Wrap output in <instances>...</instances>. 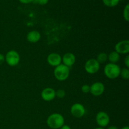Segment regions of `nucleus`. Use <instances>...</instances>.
<instances>
[{"instance_id": "obj_1", "label": "nucleus", "mask_w": 129, "mask_h": 129, "mask_svg": "<svg viewBox=\"0 0 129 129\" xmlns=\"http://www.w3.org/2000/svg\"><path fill=\"white\" fill-rule=\"evenodd\" d=\"M47 125L52 129H59L64 125V118L61 114L58 113H52L47 119Z\"/></svg>"}, {"instance_id": "obj_2", "label": "nucleus", "mask_w": 129, "mask_h": 129, "mask_svg": "<svg viewBox=\"0 0 129 129\" xmlns=\"http://www.w3.org/2000/svg\"><path fill=\"white\" fill-rule=\"evenodd\" d=\"M120 69L117 64L108 63L104 68V74L108 79H115L120 76Z\"/></svg>"}, {"instance_id": "obj_3", "label": "nucleus", "mask_w": 129, "mask_h": 129, "mask_svg": "<svg viewBox=\"0 0 129 129\" xmlns=\"http://www.w3.org/2000/svg\"><path fill=\"white\" fill-rule=\"evenodd\" d=\"M70 69L66 66L61 64L55 67L54 70V75L55 79L59 81H66L69 76Z\"/></svg>"}, {"instance_id": "obj_4", "label": "nucleus", "mask_w": 129, "mask_h": 129, "mask_svg": "<svg viewBox=\"0 0 129 129\" xmlns=\"http://www.w3.org/2000/svg\"><path fill=\"white\" fill-rule=\"evenodd\" d=\"M5 59L6 64L11 67L16 66L20 61V54L14 50H9L5 55Z\"/></svg>"}, {"instance_id": "obj_5", "label": "nucleus", "mask_w": 129, "mask_h": 129, "mask_svg": "<svg viewBox=\"0 0 129 129\" xmlns=\"http://www.w3.org/2000/svg\"><path fill=\"white\" fill-rule=\"evenodd\" d=\"M100 68V64L96 59H90L86 62L84 69L88 74H93L96 73Z\"/></svg>"}, {"instance_id": "obj_6", "label": "nucleus", "mask_w": 129, "mask_h": 129, "mask_svg": "<svg viewBox=\"0 0 129 129\" xmlns=\"http://www.w3.org/2000/svg\"><path fill=\"white\" fill-rule=\"evenodd\" d=\"M110 118L109 115L105 112H99L96 115V122L100 127L105 128L109 125Z\"/></svg>"}, {"instance_id": "obj_7", "label": "nucleus", "mask_w": 129, "mask_h": 129, "mask_svg": "<svg viewBox=\"0 0 129 129\" xmlns=\"http://www.w3.org/2000/svg\"><path fill=\"white\" fill-rule=\"evenodd\" d=\"M70 112L73 117L77 118H80L85 115L86 109L84 105L81 103H76L71 106Z\"/></svg>"}, {"instance_id": "obj_8", "label": "nucleus", "mask_w": 129, "mask_h": 129, "mask_svg": "<svg viewBox=\"0 0 129 129\" xmlns=\"http://www.w3.org/2000/svg\"><path fill=\"white\" fill-rule=\"evenodd\" d=\"M104 84L102 82H95L90 86L89 93L94 96H100L102 95L105 91Z\"/></svg>"}, {"instance_id": "obj_9", "label": "nucleus", "mask_w": 129, "mask_h": 129, "mask_svg": "<svg viewBox=\"0 0 129 129\" xmlns=\"http://www.w3.org/2000/svg\"><path fill=\"white\" fill-rule=\"evenodd\" d=\"M115 51L120 54H128L129 52L128 40H123L118 42L115 46Z\"/></svg>"}, {"instance_id": "obj_10", "label": "nucleus", "mask_w": 129, "mask_h": 129, "mask_svg": "<svg viewBox=\"0 0 129 129\" xmlns=\"http://www.w3.org/2000/svg\"><path fill=\"white\" fill-rule=\"evenodd\" d=\"M47 61L49 65L55 68L62 64V57L58 53H50L47 57Z\"/></svg>"}, {"instance_id": "obj_11", "label": "nucleus", "mask_w": 129, "mask_h": 129, "mask_svg": "<svg viewBox=\"0 0 129 129\" xmlns=\"http://www.w3.org/2000/svg\"><path fill=\"white\" fill-rule=\"evenodd\" d=\"M41 98L45 102H51L55 98V90L52 88H45L42 91Z\"/></svg>"}, {"instance_id": "obj_12", "label": "nucleus", "mask_w": 129, "mask_h": 129, "mask_svg": "<svg viewBox=\"0 0 129 129\" xmlns=\"http://www.w3.org/2000/svg\"><path fill=\"white\" fill-rule=\"evenodd\" d=\"M62 64L66 66L68 68H71L76 62L75 55L71 52L66 53L62 57Z\"/></svg>"}, {"instance_id": "obj_13", "label": "nucleus", "mask_w": 129, "mask_h": 129, "mask_svg": "<svg viewBox=\"0 0 129 129\" xmlns=\"http://www.w3.org/2000/svg\"><path fill=\"white\" fill-rule=\"evenodd\" d=\"M41 39V34L37 30L29 31L26 35V40L30 43H37Z\"/></svg>"}, {"instance_id": "obj_14", "label": "nucleus", "mask_w": 129, "mask_h": 129, "mask_svg": "<svg viewBox=\"0 0 129 129\" xmlns=\"http://www.w3.org/2000/svg\"><path fill=\"white\" fill-rule=\"evenodd\" d=\"M120 59V55L116 51H112L108 54V60L110 61V63L112 64H117Z\"/></svg>"}, {"instance_id": "obj_15", "label": "nucleus", "mask_w": 129, "mask_h": 129, "mask_svg": "<svg viewBox=\"0 0 129 129\" xmlns=\"http://www.w3.org/2000/svg\"><path fill=\"white\" fill-rule=\"evenodd\" d=\"M96 60L99 64H103L108 60V54L105 52H101L97 55Z\"/></svg>"}, {"instance_id": "obj_16", "label": "nucleus", "mask_w": 129, "mask_h": 129, "mask_svg": "<svg viewBox=\"0 0 129 129\" xmlns=\"http://www.w3.org/2000/svg\"><path fill=\"white\" fill-rule=\"evenodd\" d=\"M103 4L107 7L112 8L117 6L120 2V0H102Z\"/></svg>"}, {"instance_id": "obj_17", "label": "nucleus", "mask_w": 129, "mask_h": 129, "mask_svg": "<svg viewBox=\"0 0 129 129\" xmlns=\"http://www.w3.org/2000/svg\"><path fill=\"white\" fill-rule=\"evenodd\" d=\"M120 76L122 79L124 80H128L129 79V69L128 68H124L123 69H120Z\"/></svg>"}, {"instance_id": "obj_18", "label": "nucleus", "mask_w": 129, "mask_h": 129, "mask_svg": "<svg viewBox=\"0 0 129 129\" xmlns=\"http://www.w3.org/2000/svg\"><path fill=\"white\" fill-rule=\"evenodd\" d=\"M123 16L124 20L126 21H129V5L127 4L125 6L124 9H123Z\"/></svg>"}, {"instance_id": "obj_19", "label": "nucleus", "mask_w": 129, "mask_h": 129, "mask_svg": "<svg viewBox=\"0 0 129 129\" xmlns=\"http://www.w3.org/2000/svg\"><path fill=\"white\" fill-rule=\"evenodd\" d=\"M66 96V91L64 89H58L57 91H55V97H57L59 98H63Z\"/></svg>"}, {"instance_id": "obj_20", "label": "nucleus", "mask_w": 129, "mask_h": 129, "mask_svg": "<svg viewBox=\"0 0 129 129\" xmlns=\"http://www.w3.org/2000/svg\"><path fill=\"white\" fill-rule=\"evenodd\" d=\"M81 91L83 93H89L90 91V86H89L88 84H84L81 86Z\"/></svg>"}, {"instance_id": "obj_21", "label": "nucleus", "mask_w": 129, "mask_h": 129, "mask_svg": "<svg viewBox=\"0 0 129 129\" xmlns=\"http://www.w3.org/2000/svg\"><path fill=\"white\" fill-rule=\"evenodd\" d=\"M49 0H34V2L35 4H37L39 5H45L49 3Z\"/></svg>"}, {"instance_id": "obj_22", "label": "nucleus", "mask_w": 129, "mask_h": 129, "mask_svg": "<svg viewBox=\"0 0 129 129\" xmlns=\"http://www.w3.org/2000/svg\"><path fill=\"white\" fill-rule=\"evenodd\" d=\"M124 64L125 65L126 68H129V55H127V56L125 57L124 59Z\"/></svg>"}, {"instance_id": "obj_23", "label": "nucleus", "mask_w": 129, "mask_h": 129, "mask_svg": "<svg viewBox=\"0 0 129 129\" xmlns=\"http://www.w3.org/2000/svg\"><path fill=\"white\" fill-rule=\"evenodd\" d=\"M34 0H19L20 3L23 4H29L34 2Z\"/></svg>"}, {"instance_id": "obj_24", "label": "nucleus", "mask_w": 129, "mask_h": 129, "mask_svg": "<svg viewBox=\"0 0 129 129\" xmlns=\"http://www.w3.org/2000/svg\"><path fill=\"white\" fill-rule=\"evenodd\" d=\"M5 61V55H4L3 54L0 53V65H1V64H2Z\"/></svg>"}, {"instance_id": "obj_25", "label": "nucleus", "mask_w": 129, "mask_h": 129, "mask_svg": "<svg viewBox=\"0 0 129 129\" xmlns=\"http://www.w3.org/2000/svg\"><path fill=\"white\" fill-rule=\"evenodd\" d=\"M59 129H71V128L69 125H68L64 124V125L62 126Z\"/></svg>"}, {"instance_id": "obj_26", "label": "nucleus", "mask_w": 129, "mask_h": 129, "mask_svg": "<svg viewBox=\"0 0 129 129\" xmlns=\"http://www.w3.org/2000/svg\"><path fill=\"white\" fill-rule=\"evenodd\" d=\"M107 129H118V128L117 127V126L112 125V126H110V127H108Z\"/></svg>"}, {"instance_id": "obj_27", "label": "nucleus", "mask_w": 129, "mask_h": 129, "mask_svg": "<svg viewBox=\"0 0 129 129\" xmlns=\"http://www.w3.org/2000/svg\"><path fill=\"white\" fill-rule=\"evenodd\" d=\"M121 129H129V127H128V126H124V127H122Z\"/></svg>"}, {"instance_id": "obj_28", "label": "nucleus", "mask_w": 129, "mask_h": 129, "mask_svg": "<svg viewBox=\"0 0 129 129\" xmlns=\"http://www.w3.org/2000/svg\"><path fill=\"white\" fill-rule=\"evenodd\" d=\"M94 129H105V128H102V127H96V128H95Z\"/></svg>"}, {"instance_id": "obj_29", "label": "nucleus", "mask_w": 129, "mask_h": 129, "mask_svg": "<svg viewBox=\"0 0 129 129\" xmlns=\"http://www.w3.org/2000/svg\"><path fill=\"white\" fill-rule=\"evenodd\" d=\"M120 1H122V0H120Z\"/></svg>"}]
</instances>
